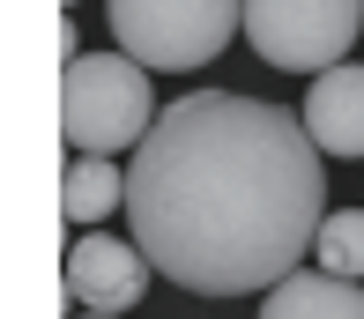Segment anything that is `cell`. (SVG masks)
Wrapping results in <instances>:
<instances>
[{"instance_id":"1","label":"cell","mask_w":364,"mask_h":319,"mask_svg":"<svg viewBox=\"0 0 364 319\" xmlns=\"http://www.w3.org/2000/svg\"><path fill=\"white\" fill-rule=\"evenodd\" d=\"M119 208L149 275L193 297H260L305 260L327 215V171L297 112L193 90L127 148Z\"/></svg>"},{"instance_id":"2","label":"cell","mask_w":364,"mask_h":319,"mask_svg":"<svg viewBox=\"0 0 364 319\" xmlns=\"http://www.w3.org/2000/svg\"><path fill=\"white\" fill-rule=\"evenodd\" d=\"M149 119H156V90H149V67H134L112 45V53H75L60 75V134L82 156H119L134 148Z\"/></svg>"},{"instance_id":"3","label":"cell","mask_w":364,"mask_h":319,"mask_svg":"<svg viewBox=\"0 0 364 319\" xmlns=\"http://www.w3.org/2000/svg\"><path fill=\"white\" fill-rule=\"evenodd\" d=\"M112 45L149 75H193L238 38V0H105Z\"/></svg>"},{"instance_id":"4","label":"cell","mask_w":364,"mask_h":319,"mask_svg":"<svg viewBox=\"0 0 364 319\" xmlns=\"http://www.w3.org/2000/svg\"><path fill=\"white\" fill-rule=\"evenodd\" d=\"M238 30L268 67L320 75V67L350 60L364 30V0H238Z\"/></svg>"},{"instance_id":"5","label":"cell","mask_w":364,"mask_h":319,"mask_svg":"<svg viewBox=\"0 0 364 319\" xmlns=\"http://www.w3.org/2000/svg\"><path fill=\"white\" fill-rule=\"evenodd\" d=\"M141 290H149L141 245L82 223V238L68 245V305H82V312H134Z\"/></svg>"},{"instance_id":"6","label":"cell","mask_w":364,"mask_h":319,"mask_svg":"<svg viewBox=\"0 0 364 319\" xmlns=\"http://www.w3.org/2000/svg\"><path fill=\"white\" fill-rule=\"evenodd\" d=\"M305 134L320 156H364V60L320 67V82L305 90Z\"/></svg>"},{"instance_id":"7","label":"cell","mask_w":364,"mask_h":319,"mask_svg":"<svg viewBox=\"0 0 364 319\" xmlns=\"http://www.w3.org/2000/svg\"><path fill=\"white\" fill-rule=\"evenodd\" d=\"M268 319H364V282L327 275V267H290L260 290Z\"/></svg>"},{"instance_id":"8","label":"cell","mask_w":364,"mask_h":319,"mask_svg":"<svg viewBox=\"0 0 364 319\" xmlns=\"http://www.w3.org/2000/svg\"><path fill=\"white\" fill-rule=\"evenodd\" d=\"M119 208V156H75L60 178V215L68 223H105Z\"/></svg>"},{"instance_id":"9","label":"cell","mask_w":364,"mask_h":319,"mask_svg":"<svg viewBox=\"0 0 364 319\" xmlns=\"http://www.w3.org/2000/svg\"><path fill=\"white\" fill-rule=\"evenodd\" d=\"M305 253L320 260L327 275H350V282H364V208H327Z\"/></svg>"},{"instance_id":"10","label":"cell","mask_w":364,"mask_h":319,"mask_svg":"<svg viewBox=\"0 0 364 319\" xmlns=\"http://www.w3.org/2000/svg\"><path fill=\"white\" fill-rule=\"evenodd\" d=\"M60 8H75V0H60Z\"/></svg>"}]
</instances>
